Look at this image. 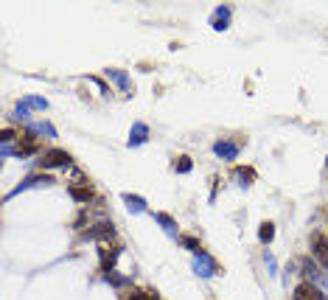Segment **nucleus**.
<instances>
[{
	"label": "nucleus",
	"instance_id": "nucleus-17",
	"mask_svg": "<svg viewBox=\"0 0 328 300\" xmlns=\"http://www.w3.org/2000/svg\"><path fill=\"white\" fill-rule=\"evenodd\" d=\"M104 278L110 281L112 286H127V284H129V278H124V275H118L115 269H110V272H104Z\"/></svg>",
	"mask_w": 328,
	"mask_h": 300
},
{
	"label": "nucleus",
	"instance_id": "nucleus-16",
	"mask_svg": "<svg viewBox=\"0 0 328 300\" xmlns=\"http://www.w3.org/2000/svg\"><path fill=\"white\" fill-rule=\"evenodd\" d=\"M180 242H182V247H188L191 253H202V247H199V238H194V236H180Z\"/></svg>",
	"mask_w": 328,
	"mask_h": 300
},
{
	"label": "nucleus",
	"instance_id": "nucleus-12",
	"mask_svg": "<svg viewBox=\"0 0 328 300\" xmlns=\"http://www.w3.org/2000/svg\"><path fill=\"white\" fill-rule=\"evenodd\" d=\"M154 219H157V222H160V225H163V230H166V233H169V236H171V238H177V222H174V219H171V216H169V213H154Z\"/></svg>",
	"mask_w": 328,
	"mask_h": 300
},
{
	"label": "nucleus",
	"instance_id": "nucleus-14",
	"mask_svg": "<svg viewBox=\"0 0 328 300\" xmlns=\"http://www.w3.org/2000/svg\"><path fill=\"white\" fill-rule=\"evenodd\" d=\"M124 202H127V208L132 213H143L146 211V202L140 199V196H132V194H124Z\"/></svg>",
	"mask_w": 328,
	"mask_h": 300
},
{
	"label": "nucleus",
	"instance_id": "nucleus-4",
	"mask_svg": "<svg viewBox=\"0 0 328 300\" xmlns=\"http://www.w3.org/2000/svg\"><path fill=\"white\" fill-rule=\"evenodd\" d=\"M295 300H325L323 292H320L317 284H312V281H303V284L295 286V295H292Z\"/></svg>",
	"mask_w": 328,
	"mask_h": 300
},
{
	"label": "nucleus",
	"instance_id": "nucleus-13",
	"mask_svg": "<svg viewBox=\"0 0 328 300\" xmlns=\"http://www.w3.org/2000/svg\"><path fill=\"white\" fill-rule=\"evenodd\" d=\"M233 177L238 179V185H253V179H255V171L250 169V166H247V169H241V166H238V169L233 171Z\"/></svg>",
	"mask_w": 328,
	"mask_h": 300
},
{
	"label": "nucleus",
	"instance_id": "nucleus-20",
	"mask_svg": "<svg viewBox=\"0 0 328 300\" xmlns=\"http://www.w3.org/2000/svg\"><path fill=\"white\" fill-rule=\"evenodd\" d=\"M37 132H43V135H48V137H56V129H53L51 124H37Z\"/></svg>",
	"mask_w": 328,
	"mask_h": 300
},
{
	"label": "nucleus",
	"instance_id": "nucleus-3",
	"mask_svg": "<svg viewBox=\"0 0 328 300\" xmlns=\"http://www.w3.org/2000/svg\"><path fill=\"white\" fill-rule=\"evenodd\" d=\"M85 238H98L101 244H107L110 238H115V227H112V222H98V225H93L90 230L81 233Z\"/></svg>",
	"mask_w": 328,
	"mask_h": 300
},
{
	"label": "nucleus",
	"instance_id": "nucleus-18",
	"mask_svg": "<svg viewBox=\"0 0 328 300\" xmlns=\"http://www.w3.org/2000/svg\"><path fill=\"white\" fill-rule=\"evenodd\" d=\"M191 157H177V163H174V171H180V174H188L191 171Z\"/></svg>",
	"mask_w": 328,
	"mask_h": 300
},
{
	"label": "nucleus",
	"instance_id": "nucleus-5",
	"mask_svg": "<svg viewBox=\"0 0 328 300\" xmlns=\"http://www.w3.org/2000/svg\"><path fill=\"white\" fill-rule=\"evenodd\" d=\"M312 253L328 269V236H323V233H312Z\"/></svg>",
	"mask_w": 328,
	"mask_h": 300
},
{
	"label": "nucleus",
	"instance_id": "nucleus-2",
	"mask_svg": "<svg viewBox=\"0 0 328 300\" xmlns=\"http://www.w3.org/2000/svg\"><path fill=\"white\" fill-rule=\"evenodd\" d=\"M194 269H196V275H199V278H213V275L219 272V264L213 261L205 250H202V253H196V258H194Z\"/></svg>",
	"mask_w": 328,
	"mask_h": 300
},
{
	"label": "nucleus",
	"instance_id": "nucleus-22",
	"mask_svg": "<svg viewBox=\"0 0 328 300\" xmlns=\"http://www.w3.org/2000/svg\"><path fill=\"white\" fill-rule=\"evenodd\" d=\"M264 258H266V267H270V272H272V275H275V258H272L270 253H266Z\"/></svg>",
	"mask_w": 328,
	"mask_h": 300
},
{
	"label": "nucleus",
	"instance_id": "nucleus-8",
	"mask_svg": "<svg viewBox=\"0 0 328 300\" xmlns=\"http://www.w3.org/2000/svg\"><path fill=\"white\" fill-rule=\"evenodd\" d=\"M149 137V127L146 124H135L132 132H129V146H140V143H146Z\"/></svg>",
	"mask_w": 328,
	"mask_h": 300
},
{
	"label": "nucleus",
	"instance_id": "nucleus-1",
	"mask_svg": "<svg viewBox=\"0 0 328 300\" xmlns=\"http://www.w3.org/2000/svg\"><path fill=\"white\" fill-rule=\"evenodd\" d=\"M68 163H70V154L65 152V149H48V152H43V157H39L43 169H65Z\"/></svg>",
	"mask_w": 328,
	"mask_h": 300
},
{
	"label": "nucleus",
	"instance_id": "nucleus-7",
	"mask_svg": "<svg viewBox=\"0 0 328 300\" xmlns=\"http://www.w3.org/2000/svg\"><path fill=\"white\" fill-rule=\"evenodd\" d=\"M51 183H53V179H51V177H45V174H34V177H28L26 183H20L14 191H11L9 199H11V196H17L20 191H26V188H34V185H51Z\"/></svg>",
	"mask_w": 328,
	"mask_h": 300
},
{
	"label": "nucleus",
	"instance_id": "nucleus-9",
	"mask_svg": "<svg viewBox=\"0 0 328 300\" xmlns=\"http://www.w3.org/2000/svg\"><path fill=\"white\" fill-rule=\"evenodd\" d=\"M107 79H112L118 87L124 90V93H132V85H129V79H127V73L124 70H115V68H110L107 70Z\"/></svg>",
	"mask_w": 328,
	"mask_h": 300
},
{
	"label": "nucleus",
	"instance_id": "nucleus-19",
	"mask_svg": "<svg viewBox=\"0 0 328 300\" xmlns=\"http://www.w3.org/2000/svg\"><path fill=\"white\" fill-rule=\"evenodd\" d=\"M26 104H28V107H34V110H45L48 101H45V98H37V95H34V98H26Z\"/></svg>",
	"mask_w": 328,
	"mask_h": 300
},
{
	"label": "nucleus",
	"instance_id": "nucleus-10",
	"mask_svg": "<svg viewBox=\"0 0 328 300\" xmlns=\"http://www.w3.org/2000/svg\"><path fill=\"white\" fill-rule=\"evenodd\" d=\"M228 20H230V9L228 6H219L216 14H213V28H216V31H224V28H228Z\"/></svg>",
	"mask_w": 328,
	"mask_h": 300
},
{
	"label": "nucleus",
	"instance_id": "nucleus-21",
	"mask_svg": "<svg viewBox=\"0 0 328 300\" xmlns=\"http://www.w3.org/2000/svg\"><path fill=\"white\" fill-rule=\"evenodd\" d=\"M0 141H3V146H9V143L14 141V129H3V137H0Z\"/></svg>",
	"mask_w": 328,
	"mask_h": 300
},
{
	"label": "nucleus",
	"instance_id": "nucleus-11",
	"mask_svg": "<svg viewBox=\"0 0 328 300\" xmlns=\"http://www.w3.org/2000/svg\"><path fill=\"white\" fill-rule=\"evenodd\" d=\"M70 196H73L76 202H85L87 205V202L93 199V191L87 188V185H70Z\"/></svg>",
	"mask_w": 328,
	"mask_h": 300
},
{
	"label": "nucleus",
	"instance_id": "nucleus-15",
	"mask_svg": "<svg viewBox=\"0 0 328 300\" xmlns=\"http://www.w3.org/2000/svg\"><path fill=\"white\" fill-rule=\"evenodd\" d=\"M258 238L264 244H270L272 238H275V225H272V222H264V225H261V230H258Z\"/></svg>",
	"mask_w": 328,
	"mask_h": 300
},
{
	"label": "nucleus",
	"instance_id": "nucleus-6",
	"mask_svg": "<svg viewBox=\"0 0 328 300\" xmlns=\"http://www.w3.org/2000/svg\"><path fill=\"white\" fill-rule=\"evenodd\" d=\"M213 154L216 157H222V160H236L238 157V143H233V141H216L213 143Z\"/></svg>",
	"mask_w": 328,
	"mask_h": 300
}]
</instances>
